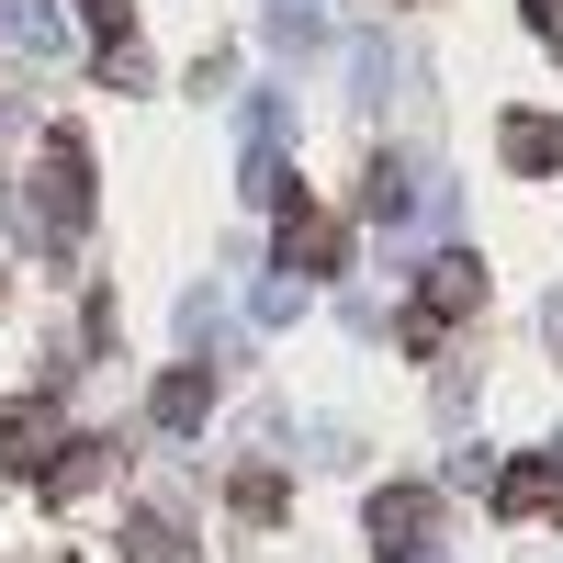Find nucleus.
<instances>
[{"label":"nucleus","instance_id":"obj_8","mask_svg":"<svg viewBox=\"0 0 563 563\" xmlns=\"http://www.w3.org/2000/svg\"><path fill=\"white\" fill-rule=\"evenodd\" d=\"M507 169H530V180L563 169V124L552 113H507Z\"/></svg>","mask_w":563,"mask_h":563},{"label":"nucleus","instance_id":"obj_9","mask_svg":"<svg viewBox=\"0 0 563 563\" xmlns=\"http://www.w3.org/2000/svg\"><path fill=\"white\" fill-rule=\"evenodd\" d=\"M203 406H214V372H169L158 384V429H203Z\"/></svg>","mask_w":563,"mask_h":563},{"label":"nucleus","instance_id":"obj_12","mask_svg":"<svg viewBox=\"0 0 563 563\" xmlns=\"http://www.w3.org/2000/svg\"><path fill=\"white\" fill-rule=\"evenodd\" d=\"M79 23H90V34H102V45H113V57H124V34H135V0H79Z\"/></svg>","mask_w":563,"mask_h":563},{"label":"nucleus","instance_id":"obj_5","mask_svg":"<svg viewBox=\"0 0 563 563\" xmlns=\"http://www.w3.org/2000/svg\"><path fill=\"white\" fill-rule=\"evenodd\" d=\"M372 541H384V552L429 541V485H384V496H372Z\"/></svg>","mask_w":563,"mask_h":563},{"label":"nucleus","instance_id":"obj_3","mask_svg":"<svg viewBox=\"0 0 563 563\" xmlns=\"http://www.w3.org/2000/svg\"><path fill=\"white\" fill-rule=\"evenodd\" d=\"M462 305H485V271H474V260H429V305H417V327H406V339L429 350V339H440V327H451Z\"/></svg>","mask_w":563,"mask_h":563},{"label":"nucleus","instance_id":"obj_4","mask_svg":"<svg viewBox=\"0 0 563 563\" xmlns=\"http://www.w3.org/2000/svg\"><path fill=\"white\" fill-rule=\"evenodd\" d=\"M282 271H339V214H316V203L282 214Z\"/></svg>","mask_w":563,"mask_h":563},{"label":"nucleus","instance_id":"obj_6","mask_svg":"<svg viewBox=\"0 0 563 563\" xmlns=\"http://www.w3.org/2000/svg\"><path fill=\"white\" fill-rule=\"evenodd\" d=\"M113 462H124L113 440H68V462H45V496H57V507H79L90 485H102V474H113Z\"/></svg>","mask_w":563,"mask_h":563},{"label":"nucleus","instance_id":"obj_11","mask_svg":"<svg viewBox=\"0 0 563 563\" xmlns=\"http://www.w3.org/2000/svg\"><path fill=\"white\" fill-rule=\"evenodd\" d=\"M238 519H249V530L282 519V474H271V462H260V474H238Z\"/></svg>","mask_w":563,"mask_h":563},{"label":"nucleus","instance_id":"obj_2","mask_svg":"<svg viewBox=\"0 0 563 563\" xmlns=\"http://www.w3.org/2000/svg\"><path fill=\"white\" fill-rule=\"evenodd\" d=\"M57 451H68V417H57V395H23L12 417H0V474H45Z\"/></svg>","mask_w":563,"mask_h":563},{"label":"nucleus","instance_id":"obj_10","mask_svg":"<svg viewBox=\"0 0 563 563\" xmlns=\"http://www.w3.org/2000/svg\"><path fill=\"white\" fill-rule=\"evenodd\" d=\"M124 552H135V563H180V519H169V507H147V519L124 530Z\"/></svg>","mask_w":563,"mask_h":563},{"label":"nucleus","instance_id":"obj_14","mask_svg":"<svg viewBox=\"0 0 563 563\" xmlns=\"http://www.w3.org/2000/svg\"><path fill=\"white\" fill-rule=\"evenodd\" d=\"M530 23H541V34H552V45H563V0H530Z\"/></svg>","mask_w":563,"mask_h":563},{"label":"nucleus","instance_id":"obj_7","mask_svg":"<svg viewBox=\"0 0 563 563\" xmlns=\"http://www.w3.org/2000/svg\"><path fill=\"white\" fill-rule=\"evenodd\" d=\"M496 507H507V519H552V507H563V462H519V474L496 485Z\"/></svg>","mask_w":563,"mask_h":563},{"label":"nucleus","instance_id":"obj_1","mask_svg":"<svg viewBox=\"0 0 563 563\" xmlns=\"http://www.w3.org/2000/svg\"><path fill=\"white\" fill-rule=\"evenodd\" d=\"M79 214H90V147H79V124H57L45 135V169H34V225L68 238Z\"/></svg>","mask_w":563,"mask_h":563},{"label":"nucleus","instance_id":"obj_13","mask_svg":"<svg viewBox=\"0 0 563 563\" xmlns=\"http://www.w3.org/2000/svg\"><path fill=\"white\" fill-rule=\"evenodd\" d=\"M406 203H417V192H406V169H395V158L361 180V214H406Z\"/></svg>","mask_w":563,"mask_h":563}]
</instances>
